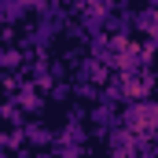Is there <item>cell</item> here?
<instances>
[{"label": "cell", "mask_w": 158, "mask_h": 158, "mask_svg": "<svg viewBox=\"0 0 158 158\" xmlns=\"http://www.w3.org/2000/svg\"><path fill=\"white\" fill-rule=\"evenodd\" d=\"M147 92H151V81L129 77V74H125V96H129V99H147Z\"/></svg>", "instance_id": "1"}, {"label": "cell", "mask_w": 158, "mask_h": 158, "mask_svg": "<svg viewBox=\"0 0 158 158\" xmlns=\"http://www.w3.org/2000/svg\"><path fill=\"white\" fill-rule=\"evenodd\" d=\"M151 118H155V107H147V103H143V107H136V114H132L129 125H132L136 132H147V129H151Z\"/></svg>", "instance_id": "2"}, {"label": "cell", "mask_w": 158, "mask_h": 158, "mask_svg": "<svg viewBox=\"0 0 158 158\" xmlns=\"http://www.w3.org/2000/svg\"><path fill=\"white\" fill-rule=\"evenodd\" d=\"M151 37H155V48H158V26H155V30H151Z\"/></svg>", "instance_id": "3"}, {"label": "cell", "mask_w": 158, "mask_h": 158, "mask_svg": "<svg viewBox=\"0 0 158 158\" xmlns=\"http://www.w3.org/2000/svg\"><path fill=\"white\" fill-rule=\"evenodd\" d=\"M0 158H4V155H0Z\"/></svg>", "instance_id": "4"}]
</instances>
